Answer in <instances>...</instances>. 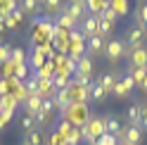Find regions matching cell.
Returning <instances> with one entry per match:
<instances>
[{
	"instance_id": "52a82bcc",
	"label": "cell",
	"mask_w": 147,
	"mask_h": 145,
	"mask_svg": "<svg viewBox=\"0 0 147 145\" xmlns=\"http://www.w3.org/2000/svg\"><path fill=\"white\" fill-rule=\"evenodd\" d=\"M138 67H147V48H140L128 55V71L138 69Z\"/></svg>"
},
{
	"instance_id": "484cf974",
	"label": "cell",
	"mask_w": 147,
	"mask_h": 145,
	"mask_svg": "<svg viewBox=\"0 0 147 145\" xmlns=\"http://www.w3.org/2000/svg\"><path fill=\"white\" fill-rule=\"evenodd\" d=\"M97 145H119V143H116V138H114V136L105 133L102 138H97Z\"/></svg>"
},
{
	"instance_id": "836d02e7",
	"label": "cell",
	"mask_w": 147,
	"mask_h": 145,
	"mask_svg": "<svg viewBox=\"0 0 147 145\" xmlns=\"http://www.w3.org/2000/svg\"><path fill=\"white\" fill-rule=\"evenodd\" d=\"M22 145H24V143H22Z\"/></svg>"
},
{
	"instance_id": "4316f807",
	"label": "cell",
	"mask_w": 147,
	"mask_h": 145,
	"mask_svg": "<svg viewBox=\"0 0 147 145\" xmlns=\"http://www.w3.org/2000/svg\"><path fill=\"white\" fill-rule=\"evenodd\" d=\"M33 126H36V124H33V117L26 114L24 119H22V129H24V131H33Z\"/></svg>"
},
{
	"instance_id": "4dcf8cb0",
	"label": "cell",
	"mask_w": 147,
	"mask_h": 145,
	"mask_svg": "<svg viewBox=\"0 0 147 145\" xmlns=\"http://www.w3.org/2000/svg\"><path fill=\"white\" fill-rule=\"evenodd\" d=\"M142 90H145V93H147V76H145V81H142V86H140Z\"/></svg>"
},
{
	"instance_id": "3957f363",
	"label": "cell",
	"mask_w": 147,
	"mask_h": 145,
	"mask_svg": "<svg viewBox=\"0 0 147 145\" xmlns=\"http://www.w3.org/2000/svg\"><path fill=\"white\" fill-rule=\"evenodd\" d=\"M105 57L112 62H119V60H123L126 57V43L123 38H112V41H107V48H105Z\"/></svg>"
},
{
	"instance_id": "8992f818",
	"label": "cell",
	"mask_w": 147,
	"mask_h": 145,
	"mask_svg": "<svg viewBox=\"0 0 147 145\" xmlns=\"http://www.w3.org/2000/svg\"><path fill=\"white\" fill-rule=\"evenodd\" d=\"M62 10L67 12V14H69V17H71V19L76 22V24H78L81 19H83V17H88V14H90L86 5H81V3H69V0L64 3V7H62Z\"/></svg>"
},
{
	"instance_id": "4fadbf2b",
	"label": "cell",
	"mask_w": 147,
	"mask_h": 145,
	"mask_svg": "<svg viewBox=\"0 0 147 145\" xmlns=\"http://www.w3.org/2000/svg\"><path fill=\"white\" fill-rule=\"evenodd\" d=\"M116 74H114V71H112V74H102V76H100L97 81H100V86H102L105 90H107V95L109 93H114V86H116Z\"/></svg>"
},
{
	"instance_id": "1f68e13d",
	"label": "cell",
	"mask_w": 147,
	"mask_h": 145,
	"mask_svg": "<svg viewBox=\"0 0 147 145\" xmlns=\"http://www.w3.org/2000/svg\"><path fill=\"white\" fill-rule=\"evenodd\" d=\"M69 3H81V5H86L88 0H69Z\"/></svg>"
},
{
	"instance_id": "7c38bea8",
	"label": "cell",
	"mask_w": 147,
	"mask_h": 145,
	"mask_svg": "<svg viewBox=\"0 0 147 145\" xmlns=\"http://www.w3.org/2000/svg\"><path fill=\"white\" fill-rule=\"evenodd\" d=\"M105 98H107V90L100 86V81H93L90 83V100L93 102H105Z\"/></svg>"
},
{
	"instance_id": "e0dca14e",
	"label": "cell",
	"mask_w": 147,
	"mask_h": 145,
	"mask_svg": "<svg viewBox=\"0 0 147 145\" xmlns=\"http://www.w3.org/2000/svg\"><path fill=\"white\" fill-rule=\"evenodd\" d=\"M22 10H24V14H36L40 10V3L38 0H22Z\"/></svg>"
},
{
	"instance_id": "5bb4252c",
	"label": "cell",
	"mask_w": 147,
	"mask_h": 145,
	"mask_svg": "<svg viewBox=\"0 0 147 145\" xmlns=\"http://www.w3.org/2000/svg\"><path fill=\"white\" fill-rule=\"evenodd\" d=\"M86 7H88L90 14H102L107 7H109V3H107V0H88Z\"/></svg>"
},
{
	"instance_id": "2e32d148",
	"label": "cell",
	"mask_w": 147,
	"mask_h": 145,
	"mask_svg": "<svg viewBox=\"0 0 147 145\" xmlns=\"http://www.w3.org/2000/svg\"><path fill=\"white\" fill-rule=\"evenodd\" d=\"M24 145H43V133H40L38 129L26 131V136H24Z\"/></svg>"
},
{
	"instance_id": "6da1fadb",
	"label": "cell",
	"mask_w": 147,
	"mask_h": 145,
	"mask_svg": "<svg viewBox=\"0 0 147 145\" xmlns=\"http://www.w3.org/2000/svg\"><path fill=\"white\" fill-rule=\"evenodd\" d=\"M145 41H147V29H140V26H131V29L126 31V38H123V43H126V57L131 55V52L145 48Z\"/></svg>"
},
{
	"instance_id": "8fae6325",
	"label": "cell",
	"mask_w": 147,
	"mask_h": 145,
	"mask_svg": "<svg viewBox=\"0 0 147 145\" xmlns=\"http://www.w3.org/2000/svg\"><path fill=\"white\" fill-rule=\"evenodd\" d=\"M140 140H142V129H138V126H128L126 143L123 145H140Z\"/></svg>"
},
{
	"instance_id": "ac0fdd59",
	"label": "cell",
	"mask_w": 147,
	"mask_h": 145,
	"mask_svg": "<svg viewBox=\"0 0 147 145\" xmlns=\"http://www.w3.org/2000/svg\"><path fill=\"white\" fill-rule=\"evenodd\" d=\"M40 7H43L45 12H55V14H57V12L62 10V7H64V3H62V0H45V3H43Z\"/></svg>"
},
{
	"instance_id": "d4e9b609",
	"label": "cell",
	"mask_w": 147,
	"mask_h": 145,
	"mask_svg": "<svg viewBox=\"0 0 147 145\" xmlns=\"http://www.w3.org/2000/svg\"><path fill=\"white\" fill-rule=\"evenodd\" d=\"M10 17H12V19H14L17 24H22V22H24V17H26V14H24V10H22V7H14V10L10 12Z\"/></svg>"
},
{
	"instance_id": "f1b7e54d",
	"label": "cell",
	"mask_w": 147,
	"mask_h": 145,
	"mask_svg": "<svg viewBox=\"0 0 147 145\" xmlns=\"http://www.w3.org/2000/svg\"><path fill=\"white\" fill-rule=\"evenodd\" d=\"M10 117H12V110H0V129L10 121Z\"/></svg>"
},
{
	"instance_id": "7a4b0ae2",
	"label": "cell",
	"mask_w": 147,
	"mask_h": 145,
	"mask_svg": "<svg viewBox=\"0 0 147 145\" xmlns=\"http://www.w3.org/2000/svg\"><path fill=\"white\" fill-rule=\"evenodd\" d=\"M62 119H67L69 124L76 126H86L88 124V107L86 102H71L67 112H62Z\"/></svg>"
},
{
	"instance_id": "9c48e42d",
	"label": "cell",
	"mask_w": 147,
	"mask_h": 145,
	"mask_svg": "<svg viewBox=\"0 0 147 145\" xmlns=\"http://www.w3.org/2000/svg\"><path fill=\"white\" fill-rule=\"evenodd\" d=\"M74 74H83V76H93V57L83 55L78 62H76V71Z\"/></svg>"
},
{
	"instance_id": "5b68a950",
	"label": "cell",
	"mask_w": 147,
	"mask_h": 145,
	"mask_svg": "<svg viewBox=\"0 0 147 145\" xmlns=\"http://www.w3.org/2000/svg\"><path fill=\"white\" fill-rule=\"evenodd\" d=\"M76 29L86 36V38H90V36H100V24H97V14H88L83 17V19L78 22Z\"/></svg>"
},
{
	"instance_id": "30bf717a",
	"label": "cell",
	"mask_w": 147,
	"mask_h": 145,
	"mask_svg": "<svg viewBox=\"0 0 147 145\" xmlns=\"http://www.w3.org/2000/svg\"><path fill=\"white\" fill-rule=\"evenodd\" d=\"M40 105H43V98H38V95H29V98H26V102H24L26 114H29V117H36V114L40 112Z\"/></svg>"
},
{
	"instance_id": "603a6c76",
	"label": "cell",
	"mask_w": 147,
	"mask_h": 145,
	"mask_svg": "<svg viewBox=\"0 0 147 145\" xmlns=\"http://www.w3.org/2000/svg\"><path fill=\"white\" fill-rule=\"evenodd\" d=\"M40 112H45V114H52L55 112V98H45L43 105H40Z\"/></svg>"
},
{
	"instance_id": "ba28073f",
	"label": "cell",
	"mask_w": 147,
	"mask_h": 145,
	"mask_svg": "<svg viewBox=\"0 0 147 145\" xmlns=\"http://www.w3.org/2000/svg\"><path fill=\"white\" fill-rule=\"evenodd\" d=\"M128 121H131V126L140 129V124H142V105L140 102H133L128 107Z\"/></svg>"
},
{
	"instance_id": "83f0119b",
	"label": "cell",
	"mask_w": 147,
	"mask_h": 145,
	"mask_svg": "<svg viewBox=\"0 0 147 145\" xmlns=\"http://www.w3.org/2000/svg\"><path fill=\"white\" fill-rule=\"evenodd\" d=\"M78 140H81V129H74V133L67 136V143H69V145H76Z\"/></svg>"
},
{
	"instance_id": "9a60e30c",
	"label": "cell",
	"mask_w": 147,
	"mask_h": 145,
	"mask_svg": "<svg viewBox=\"0 0 147 145\" xmlns=\"http://www.w3.org/2000/svg\"><path fill=\"white\" fill-rule=\"evenodd\" d=\"M121 129H123V126L119 124V119H116V117H105V131H107L109 136H116Z\"/></svg>"
},
{
	"instance_id": "f546056e",
	"label": "cell",
	"mask_w": 147,
	"mask_h": 145,
	"mask_svg": "<svg viewBox=\"0 0 147 145\" xmlns=\"http://www.w3.org/2000/svg\"><path fill=\"white\" fill-rule=\"evenodd\" d=\"M140 129L147 131V107H142V124H140Z\"/></svg>"
},
{
	"instance_id": "ffe728a7",
	"label": "cell",
	"mask_w": 147,
	"mask_h": 145,
	"mask_svg": "<svg viewBox=\"0 0 147 145\" xmlns=\"http://www.w3.org/2000/svg\"><path fill=\"white\" fill-rule=\"evenodd\" d=\"M10 55H12V45L10 43H0V64H3V62H10Z\"/></svg>"
},
{
	"instance_id": "277c9868",
	"label": "cell",
	"mask_w": 147,
	"mask_h": 145,
	"mask_svg": "<svg viewBox=\"0 0 147 145\" xmlns=\"http://www.w3.org/2000/svg\"><path fill=\"white\" fill-rule=\"evenodd\" d=\"M105 48H107V38H102V36H90V38H86V55L88 57H100L105 55Z\"/></svg>"
},
{
	"instance_id": "d6a6232c",
	"label": "cell",
	"mask_w": 147,
	"mask_h": 145,
	"mask_svg": "<svg viewBox=\"0 0 147 145\" xmlns=\"http://www.w3.org/2000/svg\"><path fill=\"white\" fill-rule=\"evenodd\" d=\"M38 3H40V5H43V3H45V0H38Z\"/></svg>"
},
{
	"instance_id": "cb8c5ba5",
	"label": "cell",
	"mask_w": 147,
	"mask_h": 145,
	"mask_svg": "<svg viewBox=\"0 0 147 145\" xmlns=\"http://www.w3.org/2000/svg\"><path fill=\"white\" fill-rule=\"evenodd\" d=\"M48 121H50V114H45V112H38V114L33 117V124L36 126H45Z\"/></svg>"
},
{
	"instance_id": "44dd1931",
	"label": "cell",
	"mask_w": 147,
	"mask_h": 145,
	"mask_svg": "<svg viewBox=\"0 0 147 145\" xmlns=\"http://www.w3.org/2000/svg\"><path fill=\"white\" fill-rule=\"evenodd\" d=\"M12 74H14L17 81H26V74H29V69H26V64H17Z\"/></svg>"
},
{
	"instance_id": "7402d4cb",
	"label": "cell",
	"mask_w": 147,
	"mask_h": 145,
	"mask_svg": "<svg viewBox=\"0 0 147 145\" xmlns=\"http://www.w3.org/2000/svg\"><path fill=\"white\" fill-rule=\"evenodd\" d=\"M128 93H131V90L126 88L123 81H116V86H114V95H116V98H126Z\"/></svg>"
},
{
	"instance_id": "d6986e66",
	"label": "cell",
	"mask_w": 147,
	"mask_h": 145,
	"mask_svg": "<svg viewBox=\"0 0 147 145\" xmlns=\"http://www.w3.org/2000/svg\"><path fill=\"white\" fill-rule=\"evenodd\" d=\"M131 76L135 81V86H142V81L147 76V67H138V69H131Z\"/></svg>"
}]
</instances>
